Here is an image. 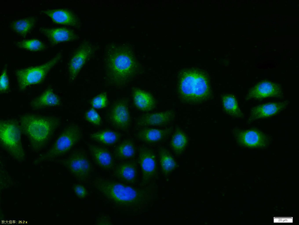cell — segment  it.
<instances>
[{
  "mask_svg": "<svg viewBox=\"0 0 299 225\" xmlns=\"http://www.w3.org/2000/svg\"><path fill=\"white\" fill-rule=\"evenodd\" d=\"M104 80L107 86L120 87L137 76L140 65L131 44H111L107 46L104 58Z\"/></svg>",
  "mask_w": 299,
  "mask_h": 225,
  "instance_id": "6da1fadb",
  "label": "cell"
},
{
  "mask_svg": "<svg viewBox=\"0 0 299 225\" xmlns=\"http://www.w3.org/2000/svg\"><path fill=\"white\" fill-rule=\"evenodd\" d=\"M19 123L30 149L38 152L48 144L60 124V121L55 116L26 114L20 116Z\"/></svg>",
  "mask_w": 299,
  "mask_h": 225,
  "instance_id": "7a4b0ae2",
  "label": "cell"
},
{
  "mask_svg": "<svg viewBox=\"0 0 299 225\" xmlns=\"http://www.w3.org/2000/svg\"><path fill=\"white\" fill-rule=\"evenodd\" d=\"M177 77V93L182 102L200 104L211 97L210 82L204 71L195 68L184 69L179 71Z\"/></svg>",
  "mask_w": 299,
  "mask_h": 225,
  "instance_id": "3957f363",
  "label": "cell"
},
{
  "mask_svg": "<svg viewBox=\"0 0 299 225\" xmlns=\"http://www.w3.org/2000/svg\"><path fill=\"white\" fill-rule=\"evenodd\" d=\"M93 185L109 201L121 207L138 206L143 200V193L131 186L100 177L95 178Z\"/></svg>",
  "mask_w": 299,
  "mask_h": 225,
  "instance_id": "277c9868",
  "label": "cell"
},
{
  "mask_svg": "<svg viewBox=\"0 0 299 225\" xmlns=\"http://www.w3.org/2000/svg\"><path fill=\"white\" fill-rule=\"evenodd\" d=\"M19 123L13 119L0 121L1 146L9 155L19 161L24 160L25 152L21 141Z\"/></svg>",
  "mask_w": 299,
  "mask_h": 225,
  "instance_id": "5b68a950",
  "label": "cell"
},
{
  "mask_svg": "<svg viewBox=\"0 0 299 225\" xmlns=\"http://www.w3.org/2000/svg\"><path fill=\"white\" fill-rule=\"evenodd\" d=\"M81 136V130L78 125L72 123L67 125L51 148L37 160L45 161L65 155L75 146Z\"/></svg>",
  "mask_w": 299,
  "mask_h": 225,
  "instance_id": "8992f818",
  "label": "cell"
},
{
  "mask_svg": "<svg viewBox=\"0 0 299 225\" xmlns=\"http://www.w3.org/2000/svg\"><path fill=\"white\" fill-rule=\"evenodd\" d=\"M61 53H58L46 63L39 66L17 70L15 72L19 90L41 82L48 72L61 60Z\"/></svg>",
  "mask_w": 299,
  "mask_h": 225,
  "instance_id": "52a82bcc",
  "label": "cell"
},
{
  "mask_svg": "<svg viewBox=\"0 0 299 225\" xmlns=\"http://www.w3.org/2000/svg\"><path fill=\"white\" fill-rule=\"evenodd\" d=\"M233 133L237 144L242 148L265 149L267 147L270 143L268 136L256 128H234Z\"/></svg>",
  "mask_w": 299,
  "mask_h": 225,
  "instance_id": "ba28073f",
  "label": "cell"
},
{
  "mask_svg": "<svg viewBox=\"0 0 299 225\" xmlns=\"http://www.w3.org/2000/svg\"><path fill=\"white\" fill-rule=\"evenodd\" d=\"M64 164L72 175L81 181L88 178L91 172L90 162L86 155L82 151L72 154L65 160Z\"/></svg>",
  "mask_w": 299,
  "mask_h": 225,
  "instance_id": "9c48e42d",
  "label": "cell"
},
{
  "mask_svg": "<svg viewBox=\"0 0 299 225\" xmlns=\"http://www.w3.org/2000/svg\"><path fill=\"white\" fill-rule=\"evenodd\" d=\"M138 162L141 170L143 183H147L154 179L157 171V157L154 152L146 147L139 150Z\"/></svg>",
  "mask_w": 299,
  "mask_h": 225,
  "instance_id": "30bf717a",
  "label": "cell"
},
{
  "mask_svg": "<svg viewBox=\"0 0 299 225\" xmlns=\"http://www.w3.org/2000/svg\"><path fill=\"white\" fill-rule=\"evenodd\" d=\"M109 120L116 128L126 131L130 127L131 118L127 102L124 100L115 102L112 106L109 113Z\"/></svg>",
  "mask_w": 299,
  "mask_h": 225,
  "instance_id": "8fae6325",
  "label": "cell"
},
{
  "mask_svg": "<svg viewBox=\"0 0 299 225\" xmlns=\"http://www.w3.org/2000/svg\"><path fill=\"white\" fill-rule=\"evenodd\" d=\"M282 94V89L279 84L267 81L256 84L248 90L245 97L246 101L260 100L269 97H280Z\"/></svg>",
  "mask_w": 299,
  "mask_h": 225,
  "instance_id": "7c38bea8",
  "label": "cell"
},
{
  "mask_svg": "<svg viewBox=\"0 0 299 225\" xmlns=\"http://www.w3.org/2000/svg\"><path fill=\"white\" fill-rule=\"evenodd\" d=\"M91 47L86 41L83 42L76 49L70 59L68 66L69 81H74L90 56Z\"/></svg>",
  "mask_w": 299,
  "mask_h": 225,
  "instance_id": "4fadbf2b",
  "label": "cell"
},
{
  "mask_svg": "<svg viewBox=\"0 0 299 225\" xmlns=\"http://www.w3.org/2000/svg\"><path fill=\"white\" fill-rule=\"evenodd\" d=\"M289 103V102L286 100L269 102L255 106L251 109L248 122H251L274 116L284 110Z\"/></svg>",
  "mask_w": 299,
  "mask_h": 225,
  "instance_id": "5bb4252c",
  "label": "cell"
},
{
  "mask_svg": "<svg viewBox=\"0 0 299 225\" xmlns=\"http://www.w3.org/2000/svg\"><path fill=\"white\" fill-rule=\"evenodd\" d=\"M174 113L171 110L147 113L139 116L136 125L140 127L161 126L169 123L174 117Z\"/></svg>",
  "mask_w": 299,
  "mask_h": 225,
  "instance_id": "9a60e30c",
  "label": "cell"
},
{
  "mask_svg": "<svg viewBox=\"0 0 299 225\" xmlns=\"http://www.w3.org/2000/svg\"><path fill=\"white\" fill-rule=\"evenodd\" d=\"M39 31L53 44L73 41L77 39L76 34L72 30L64 27H41Z\"/></svg>",
  "mask_w": 299,
  "mask_h": 225,
  "instance_id": "2e32d148",
  "label": "cell"
},
{
  "mask_svg": "<svg viewBox=\"0 0 299 225\" xmlns=\"http://www.w3.org/2000/svg\"><path fill=\"white\" fill-rule=\"evenodd\" d=\"M49 17L56 23L78 27L80 21L73 13L65 9H46L40 11Z\"/></svg>",
  "mask_w": 299,
  "mask_h": 225,
  "instance_id": "e0dca14e",
  "label": "cell"
},
{
  "mask_svg": "<svg viewBox=\"0 0 299 225\" xmlns=\"http://www.w3.org/2000/svg\"><path fill=\"white\" fill-rule=\"evenodd\" d=\"M171 131L170 128H143L138 130L136 133V137L139 140L147 144L157 143L166 139Z\"/></svg>",
  "mask_w": 299,
  "mask_h": 225,
  "instance_id": "ac0fdd59",
  "label": "cell"
},
{
  "mask_svg": "<svg viewBox=\"0 0 299 225\" xmlns=\"http://www.w3.org/2000/svg\"><path fill=\"white\" fill-rule=\"evenodd\" d=\"M90 154L94 163L100 168L104 170L112 168L113 159L110 152L107 149L94 144H89Z\"/></svg>",
  "mask_w": 299,
  "mask_h": 225,
  "instance_id": "d6986e66",
  "label": "cell"
},
{
  "mask_svg": "<svg viewBox=\"0 0 299 225\" xmlns=\"http://www.w3.org/2000/svg\"><path fill=\"white\" fill-rule=\"evenodd\" d=\"M132 97L135 106L140 111L148 112L153 110L156 106V102L152 95L142 90L134 88Z\"/></svg>",
  "mask_w": 299,
  "mask_h": 225,
  "instance_id": "ffe728a7",
  "label": "cell"
},
{
  "mask_svg": "<svg viewBox=\"0 0 299 225\" xmlns=\"http://www.w3.org/2000/svg\"><path fill=\"white\" fill-rule=\"evenodd\" d=\"M136 164L132 162H125L117 165L114 171L115 177L121 181L128 183H134L137 179Z\"/></svg>",
  "mask_w": 299,
  "mask_h": 225,
  "instance_id": "44dd1931",
  "label": "cell"
},
{
  "mask_svg": "<svg viewBox=\"0 0 299 225\" xmlns=\"http://www.w3.org/2000/svg\"><path fill=\"white\" fill-rule=\"evenodd\" d=\"M60 101L51 89H47L31 102V106L34 110L58 106Z\"/></svg>",
  "mask_w": 299,
  "mask_h": 225,
  "instance_id": "7402d4cb",
  "label": "cell"
},
{
  "mask_svg": "<svg viewBox=\"0 0 299 225\" xmlns=\"http://www.w3.org/2000/svg\"><path fill=\"white\" fill-rule=\"evenodd\" d=\"M120 136L116 131L110 129H105L91 134L90 138L101 144L111 146L113 145L119 140Z\"/></svg>",
  "mask_w": 299,
  "mask_h": 225,
  "instance_id": "603a6c76",
  "label": "cell"
},
{
  "mask_svg": "<svg viewBox=\"0 0 299 225\" xmlns=\"http://www.w3.org/2000/svg\"><path fill=\"white\" fill-rule=\"evenodd\" d=\"M224 111L228 115L235 118H242L244 115L238 105L235 96L231 94H226L222 98Z\"/></svg>",
  "mask_w": 299,
  "mask_h": 225,
  "instance_id": "cb8c5ba5",
  "label": "cell"
},
{
  "mask_svg": "<svg viewBox=\"0 0 299 225\" xmlns=\"http://www.w3.org/2000/svg\"><path fill=\"white\" fill-rule=\"evenodd\" d=\"M188 143L186 134L180 129L176 128L170 142V146L174 153L177 155H181L185 150Z\"/></svg>",
  "mask_w": 299,
  "mask_h": 225,
  "instance_id": "d4e9b609",
  "label": "cell"
},
{
  "mask_svg": "<svg viewBox=\"0 0 299 225\" xmlns=\"http://www.w3.org/2000/svg\"><path fill=\"white\" fill-rule=\"evenodd\" d=\"M158 154L161 172L164 175H167L175 168L176 162L169 151L165 148L160 147Z\"/></svg>",
  "mask_w": 299,
  "mask_h": 225,
  "instance_id": "484cf974",
  "label": "cell"
},
{
  "mask_svg": "<svg viewBox=\"0 0 299 225\" xmlns=\"http://www.w3.org/2000/svg\"><path fill=\"white\" fill-rule=\"evenodd\" d=\"M136 150L134 142L132 139H125L120 143L115 150L116 158L119 160L131 159L136 154Z\"/></svg>",
  "mask_w": 299,
  "mask_h": 225,
  "instance_id": "4316f807",
  "label": "cell"
},
{
  "mask_svg": "<svg viewBox=\"0 0 299 225\" xmlns=\"http://www.w3.org/2000/svg\"><path fill=\"white\" fill-rule=\"evenodd\" d=\"M35 22L34 17L27 18L13 22L11 27L15 32L23 36L26 35L33 28Z\"/></svg>",
  "mask_w": 299,
  "mask_h": 225,
  "instance_id": "83f0119b",
  "label": "cell"
},
{
  "mask_svg": "<svg viewBox=\"0 0 299 225\" xmlns=\"http://www.w3.org/2000/svg\"><path fill=\"white\" fill-rule=\"evenodd\" d=\"M15 45L19 48L32 51H39L46 48L45 44L37 39L24 40L17 42Z\"/></svg>",
  "mask_w": 299,
  "mask_h": 225,
  "instance_id": "f1b7e54d",
  "label": "cell"
},
{
  "mask_svg": "<svg viewBox=\"0 0 299 225\" xmlns=\"http://www.w3.org/2000/svg\"><path fill=\"white\" fill-rule=\"evenodd\" d=\"M85 120L88 122L96 126H99L101 124V117L96 111L91 109L87 111L84 115Z\"/></svg>",
  "mask_w": 299,
  "mask_h": 225,
  "instance_id": "f546056e",
  "label": "cell"
},
{
  "mask_svg": "<svg viewBox=\"0 0 299 225\" xmlns=\"http://www.w3.org/2000/svg\"><path fill=\"white\" fill-rule=\"evenodd\" d=\"M108 100L105 93H101L93 98L91 100V104L94 108L100 109L105 107L107 105Z\"/></svg>",
  "mask_w": 299,
  "mask_h": 225,
  "instance_id": "4dcf8cb0",
  "label": "cell"
},
{
  "mask_svg": "<svg viewBox=\"0 0 299 225\" xmlns=\"http://www.w3.org/2000/svg\"><path fill=\"white\" fill-rule=\"evenodd\" d=\"M0 92L3 93L7 91L9 88V83L6 68L2 71L0 77Z\"/></svg>",
  "mask_w": 299,
  "mask_h": 225,
  "instance_id": "1f68e13d",
  "label": "cell"
},
{
  "mask_svg": "<svg viewBox=\"0 0 299 225\" xmlns=\"http://www.w3.org/2000/svg\"><path fill=\"white\" fill-rule=\"evenodd\" d=\"M73 190L76 196L80 198H84L87 196V192L85 187L80 184H76L73 186Z\"/></svg>",
  "mask_w": 299,
  "mask_h": 225,
  "instance_id": "d6a6232c",
  "label": "cell"
}]
</instances>
